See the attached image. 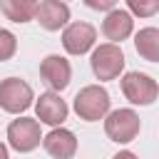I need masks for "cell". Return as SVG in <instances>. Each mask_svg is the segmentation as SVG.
Returning <instances> with one entry per match:
<instances>
[{
	"label": "cell",
	"mask_w": 159,
	"mask_h": 159,
	"mask_svg": "<svg viewBox=\"0 0 159 159\" xmlns=\"http://www.w3.org/2000/svg\"><path fill=\"white\" fill-rule=\"evenodd\" d=\"M122 92L132 104L149 107V104H154V99L159 94V84L154 77H149L144 72H127L122 77Z\"/></svg>",
	"instance_id": "cell-6"
},
{
	"label": "cell",
	"mask_w": 159,
	"mask_h": 159,
	"mask_svg": "<svg viewBox=\"0 0 159 159\" xmlns=\"http://www.w3.org/2000/svg\"><path fill=\"white\" fill-rule=\"evenodd\" d=\"M139 129H142V122L134 109L124 107V109H112L104 114V132L117 144H129L132 139H137Z\"/></svg>",
	"instance_id": "cell-3"
},
{
	"label": "cell",
	"mask_w": 159,
	"mask_h": 159,
	"mask_svg": "<svg viewBox=\"0 0 159 159\" xmlns=\"http://www.w3.org/2000/svg\"><path fill=\"white\" fill-rule=\"evenodd\" d=\"M32 2H40V0H32Z\"/></svg>",
	"instance_id": "cell-20"
},
{
	"label": "cell",
	"mask_w": 159,
	"mask_h": 159,
	"mask_svg": "<svg viewBox=\"0 0 159 159\" xmlns=\"http://www.w3.org/2000/svg\"><path fill=\"white\" fill-rule=\"evenodd\" d=\"M134 47L147 62H159V30L157 27H142L134 37Z\"/></svg>",
	"instance_id": "cell-13"
},
{
	"label": "cell",
	"mask_w": 159,
	"mask_h": 159,
	"mask_svg": "<svg viewBox=\"0 0 159 159\" xmlns=\"http://www.w3.org/2000/svg\"><path fill=\"white\" fill-rule=\"evenodd\" d=\"M35 7L37 2L32 0H0V10L7 20L12 22H30L35 20Z\"/></svg>",
	"instance_id": "cell-14"
},
{
	"label": "cell",
	"mask_w": 159,
	"mask_h": 159,
	"mask_svg": "<svg viewBox=\"0 0 159 159\" xmlns=\"http://www.w3.org/2000/svg\"><path fill=\"white\" fill-rule=\"evenodd\" d=\"M117 2L119 0H84V5L89 10H97V12H109V10H114Z\"/></svg>",
	"instance_id": "cell-17"
},
{
	"label": "cell",
	"mask_w": 159,
	"mask_h": 159,
	"mask_svg": "<svg viewBox=\"0 0 159 159\" xmlns=\"http://www.w3.org/2000/svg\"><path fill=\"white\" fill-rule=\"evenodd\" d=\"M89 67L94 72V77L99 82H109V80H117L124 70V52L117 42H104L99 47L92 50V57H89Z\"/></svg>",
	"instance_id": "cell-2"
},
{
	"label": "cell",
	"mask_w": 159,
	"mask_h": 159,
	"mask_svg": "<svg viewBox=\"0 0 159 159\" xmlns=\"http://www.w3.org/2000/svg\"><path fill=\"white\" fill-rule=\"evenodd\" d=\"M127 12L137 17H154L159 12V0H127Z\"/></svg>",
	"instance_id": "cell-15"
},
{
	"label": "cell",
	"mask_w": 159,
	"mask_h": 159,
	"mask_svg": "<svg viewBox=\"0 0 159 159\" xmlns=\"http://www.w3.org/2000/svg\"><path fill=\"white\" fill-rule=\"evenodd\" d=\"M42 142V132H40V122L30 119V117H17L7 124V144L20 152L27 154L32 149H37Z\"/></svg>",
	"instance_id": "cell-5"
},
{
	"label": "cell",
	"mask_w": 159,
	"mask_h": 159,
	"mask_svg": "<svg viewBox=\"0 0 159 159\" xmlns=\"http://www.w3.org/2000/svg\"><path fill=\"white\" fill-rule=\"evenodd\" d=\"M0 159H10V154H7V144H2V142H0Z\"/></svg>",
	"instance_id": "cell-19"
},
{
	"label": "cell",
	"mask_w": 159,
	"mask_h": 159,
	"mask_svg": "<svg viewBox=\"0 0 159 159\" xmlns=\"http://www.w3.org/2000/svg\"><path fill=\"white\" fill-rule=\"evenodd\" d=\"M35 114H37V122L42 124H50V127H60L67 114H70V107L67 102L60 97V92H42L37 99H35Z\"/></svg>",
	"instance_id": "cell-8"
},
{
	"label": "cell",
	"mask_w": 159,
	"mask_h": 159,
	"mask_svg": "<svg viewBox=\"0 0 159 159\" xmlns=\"http://www.w3.org/2000/svg\"><path fill=\"white\" fill-rule=\"evenodd\" d=\"M15 52H17V37H15L10 30L0 27V62L10 60Z\"/></svg>",
	"instance_id": "cell-16"
},
{
	"label": "cell",
	"mask_w": 159,
	"mask_h": 159,
	"mask_svg": "<svg viewBox=\"0 0 159 159\" xmlns=\"http://www.w3.org/2000/svg\"><path fill=\"white\" fill-rule=\"evenodd\" d=\"M35 20L42 30L55 32L70 22V7L65 0H40L35 7Z\"/></svg>",
	"instance_id": "cell-9"
},
{
	"label": "cell",
	"mask_w": 159,
	"mask_h": 159,
	"mask_svg": "<svg viewBox=\"0 0 159 159\" xmlns=\"http://www.w3.org/2000/svg\"><path fill=\"white\" fill-rule=\"evenodd\" d=\"M94 40H97L94 25L82 22V20H80V22H70V25H65V30H62V47H65L70 55H75V57L89 52V50L94 47Z\"/></svg>",
	"instance_id": "cell-7"
},
{
	"label": "cell",
	"mask_w": 159,
	"mask_h": 159,
	"mask_svg": "<svg viewBox=\"0 0 159 159\" xmlns=\"http://www.w3.org/2000/svg\"><path fill=\"white\" fill-rule=\"evenodd\" d=\"M109 92L102 84H87L75 94V112L84 122H99L109 112Z\"/></svg>",
	"instance_id": "cell-1"
},
{
	"label": "cell",
	"mask_w": 159,
	"mask_h": 159,
	"mask_svg": "<svg viewBox=\"0 0 159 159\" xmlns=\"http://www.w3.org/2000/svg\"><path fill=\"white\" fill-rule=\"evenodd\" d=\"M134 30V20L127 10H109L107 17L102 20V35L109 42H122L132 35Z\"/></svg>",
	"instance_id": "cell-12"
},
{
	"label": "cell",
	"mask_w": 159,
	"mask_h": 159,
	"mask_svg": "<svg viewBox=\"0 0 159 159\" xmlns=\"http://www.w3.org/2000/svg\"><path fill=\"white\" fill-rule=\"evenodd\" d=\"M112 159H139V157H137L134 152H129V149H124V152H117V154H114Z\"/></svg>",
	"instance_id": "cell-18"
},
{
	"label": "cell",
	"mask_w": 159,
	"mask_h": 159,
	"mask_svg": "<svg viewBox=\"0 0 159 159\" xmlns=\"http://www.w3.org/2000/svg\"><path fill=\"white\" fill-rule=\"evenodd\" d=\"M32 99H35V92L25 80L20 77L0 80V109L10 114H22L25 109H30Z\"/></svg>",
	"instance_id": "cell-4"
},
{
	"label": "cell",
	"mask_w": 159,
	"mask_h": 159,
	"mask_svg": "<svg viewBox=\"0 0 159 159\" xmlns=\"http://www.w3.org/2000/svg\"><path fill=\"white\" fill-rule=\"evenodd\" d=\"M40 77L52 87V92H62L72 80V67L62 55H47L40 62Z\"/></svg>",
	"instance_id": "cell-10"
},
{
	"label": "cell",
	"mask_w": 159,
	"mask_h": 159,
	"mask_svg": "<svg viewBox=\"0 0 159 159\" xmlns=\"http://www.w3.org/2000/svg\"><path fill=\"white\" fill-rule=\"evenodd\" d=\"M42 147L52 159H72L77 152V137L75 132L60 127H52V132H47L42 137Z\"/></svg>",
	"instance_id": "cell-11"
}]
</instances>
